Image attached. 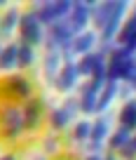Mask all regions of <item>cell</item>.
<instances>
[{"label":"cell","mask_w":136,"mask_h":160,"mask_svg":"<svg viewBox=\"0 0 136 160\" xmlns=\"http://www.w3.org/2000/svg\"><path fill=\"white\" fill-rule=\"evenodd\" d=\"M120 28H122V17H110V21L99 31V42H110L113 45V40L120 35Z\"/></svg>","instance_id":"obj_19"},{"label":"cell","mask_w":136,"mask_h":160,"mask_svg":"<svg viewBox=\"0 0 136 160\" xmlns=\"http://www.w3.org/2000/svg\"><path fill=\"white\" fill-rule=\"evenodd\" d=\"M77 80H80V73H77L75 61H68V64L61 66L54 85H56V90H59V92H73L77 87Z\"/></svg>","instance_id":"obj_7"},{"label":"cell","mask_w":136,"mask_h":160,"mask_svg":"<svg viewBox=\"0 0 136 160\" xmlns=\"http://www.w3.org/2000/svg\"><path fill=\"white\" fill-rule=\"evenodd\" d=\"M110 120L106 118V115H101V118H96L94 122H91V132H89V141H99V144H103V141H108V137H110Z\"/></svg>","instance_id":"obj_15"},{"label":"cell","mask_w":136,"mask_h":160,"mask_svg":"<svg viewBox=\"0 0 136 160\" xmlns=\"http://www.w3.org/2000/svg\"><path fill=\"white\" fill-rule=\"evenodd\" d=\"M131 134H134V132L124 130V127H117V130H113L110 137H108V148H110V153H113V151H120L122 146L129 144V141H131Z\"/></svg>","instance_id":"obj_20"},{"label":"cell","mask_w":136,"mask_h":160,"mask_svg":"<svg viewBox=\"0 0 136 160\" xmlns=\"http://www.w3.org/2000/svg\"><path fill=\"white\" fill-rule=\"evenodd\" d=\"M33 12H35L38 21H40L42 26H47V28H49L54 21H59L56 10H54V0H52V2H38V5H33Z\"/></svg>","instance_id":"obj_17"},{"label":"cell","mask_w":136,"mask_h":160,"mask_svg":"<svg viewBox=\"0 0 136 160\" xmlns=\"http://www.w3.org/2000/svg\"><path fill=\"white\" fill-rule=\"evenodd\" d=\"M103 160H117V158H115L113 153H108V155H103Z\"/></svg>","instance_id":"obj_33"},{"label":"cell","mask_w":136,"mask_h":160,"mask_svg":"<svg viewBox=\"0 0 136 160\" xmlns=\"http://www.w3.org/2000/svg\"><path fill=\"white\" fill-rule=\"evenodd\" d=\"M73 38H75V31L71 28L68 19L54 21V24L49 26V31H47V40H49L54 47H59V50H66V47L73 42Z\"/></svg>","instance_id":"obj_3"},{"label":"cell","mask_w":136,"mask_h":160,"mask_svg":"<svg viewBox=\"0 0 136 160\" xmlns=\"http://www.w3.org/2000/svg\"><path fill=\"white\" fill-rule=\"evenodd\" d=\"M120 127H124V130H129V132L136 130V97H131V99H127L124 104H122V108H120Z\"/></svg>","instance_id":"obj_14"},{"label":"cell","mask_w":136,"mask_h":160,"mask_svg":"<svg viewBox=\"0 0 136 160\" xmlns=\"http://www.w3.org/2000/svg\"><path fill=\"white\" fill-rule=\"evenodd\" d=\"M42 113H45V101L40 97H30L24 106V127L26 132H33L40 127L42 122Z\"/></svg>","instance_id":"obj_5"},{"label":"cell","mask_w":136,"mask_h":160,"mask_svg":"<svg viewBox=\"0 0 136 160\" xmlns=\"http://www.w3.org/2000/svg\"><path fill=\"white\" fill-rule=\"evenodd\" d=\"M61 66H63V61H61V52H47V54H45L42 71H45V80L49 82V85L56 82V75H59Z\"/></svg>","instance_id":"obj_11"},{"label":"cell","mask_w":136,"mask_h":160,"mask_svg":"<svg viewBox=\"0 0 136 160\" xmlns=\"http://www.w3.org/2000/svg\"><path fill=\"white\" fill-rule=\"evenodd\" d=\"M61 106H63V108L68 111V113H71L73 118H75V115L80 113V104H77V99H73V97H66V101H63Z\"/></svg>","instance_id":"obj_25"},{"label":"cell","mask_w":136,"mask_h":160,"mask_svg":"<svg viewBox=\"0 0 136 160\" xmlns=\"http://www.w3.org/2000/svg\"><path fill=\"white\" fill-rule=\"evenodd\" d=\"M131 90H134V87H131V85H127V82H124V85H122V82H120V92H117V97H122V99H131Z\"/></svg>","instance_id":"obj_27"},{"label":"cell","mask_w":136,"mask_h":160,"mask_svg":"<svg viewBox=\"0 0 136 160\" xmlns=\"http://www.w3.org/2000/svg\"><path fill=\"white\" fill-rule=\"evenodd\" d=\"M96 45H99V33L96 31H85V33L75 35L73 38V42L68 45V50L73 52V54H89V52L96 50Z\"/></svg>","instance_id":"obj_8"},{"label":"cell","mask_w":136,"mask_h":160,"mask_svg":"<svg viewBox=\"0 0 136 160\" xmlns=\"http://www.w3.org/2000/svg\"><path fill=\"white\" fill-rule=\"evenodd\" d=\"M117 92H120V82H113V80H108L106 85H103V90H101V94H99L96 113H106V111L113 106V101L117 99Z\"/></svg>","instance_id":"obj_12"},{"label":"cell","mask_w":136,"mask_h":160,"mask_svg":"<svg viewBox=\"0 0 136 160\" xmlns=\"http://www.w3.org/2000/svg\"><path fill=\"white\" fill-rule=\"evenodd\" d=\"M24 132H26L24 127H7V130H0V137H2L5 141H16Z\"/></svg>","instance_id":"obj_24"},{"label":"cell","mask_w":136,"mask_h":160,"mask_svg":"<svg viewBox=\"0 0 136 160\" xmlns=\"http://www.w3.org/2000/svg\"><path fill=\"white\" fill-rule=\"evenodd\" d=\"M0 160H16L14 153H5V155H0Z\"/></svg>","instance_id":"obj_30"},{"label":"cell","mask_w":136,"mask_h":160,"mask_svg":"<svg viewBox=\"0 0 136 160\" xmlns=\"http://www.w3.org/2000/svg\"><path fill=\"white\" fill-rule=\"evenodd\" d=\"M85 160H103V155H101V153H87Z\"/></svg>","instance_id":"obj_29"},{"label":"cell","mask_w":136,"mask_h":160,"mask_svg":"<svg viewBox=\"0 0 136 160\" xmlns=\"http://www.w3.org/2000/svg\"><path fill=\"white\" fill-rule=\"evenodd\" d=\"M7 5V2H5V0H0V7H5Z\"/></svg>","instance_id":"obj_34"},{"label":"cell","mask_w":136,"mask_h":160,"mask_svg":"<svg viewBox=\"0 0 136 160\" xmlns=\"http://www.w3.org/2000/svg\"><path fill=\"white\" fill-rule=\"evenodd\" d=\"M117 153H120V155H122V158H124V160H134V158H136V151H134V148H131V144H127V146H122V148H120V151H117Z\"/></svg>","instance_id":"obj_26"},{"label":"cell","mask_w":136,"mask_h":160,"mask_svg":"<svg viewBox=\"0 0 136 160\" xmlns=\"http://www.w3.org/2000/svg\"><path fill=\"white\" fill-rule=\"evenodd\" d=\"M59 148H61V141H59V137H56L54 132L42 139V153H45V155H54Z\"/></svg>","instance_id":"obj_23"},{"label":"cell","mask_w":136,"mask_h":160,"mask_svg":"<svg viewBox=\"0 0 136 160\" xmlns=\"http://www.w3.org/2000/svg\"><path fill=\"white\" fill-rule=\"evenodd\" d=\"M19 19H21V12L16 7H10L5 14H0V38H10L19 28Z\"/></svg>","instance_id":"obj_13"},{"label":"cell","mask_w":136,"mask_h":160,"mask_svg":"<svg viewBox=\"0 0 136 160\" xmlns=\"http://www.w3.org/2000/svg\"><path fill=\"white\" fill-rule=\"evenodd\" d=\"M129 144H131V148L136 151V134H131V141H129Z\"/></svg>","instance_id":"obj_32"},{"label":"cell","mask_w":136,"mask_h":160,"mask_svg":"<svg viewBox=\"0 0 136 160\" xmlns=\"http://www.w3.org/2000/svg\"><path fill=\"white\" fill-rule=\"evenodd\" d=\"M7 127H24V106L10 104V101L0 104V130H7Z\"/></svg>","instance_id":"obj_6"},{"label":"cell","mask_w":136,"mask_h":160,"mask_svg":"<svg viewBox=\"0 0 136 160\" xmlns=\"http://www.w3.org/2000/svg\"><path fill=\"white\" fill-rule=\"evenodd\" d=\"M91 21V10H89V2H85V0H75L71 7V14H68V24H71V28L75 31V35L85 33L87 26H89Z\"/></svg>","instance_id":"obj_4"},{"label":"cell","mask_w":136,"mask_h":160,"mask_svg":"<svg viewBox=\"0 0 136 160\" xmlns=\"http://www.w3.org/2000/svg\"><path fill=\"white\" fill-rule=\"evenodd\" d=\"M19 35H21V42L24 45H42L47 40V33H45V26L38 21L35 12H21V19H19Z\"/></svg>","instance_id":"obj_2"},{"label":"cell","mask_w":136,"mask_h":160,"mask_svg":"<svg viewBox=\"0 0 136 160\" xmlns=\"http://www.w3.org/2000/svg\"><path fill=\"white\" fill-rule=\"evenodd\" d=\"M131 87H134V92H136V82H134V85H131Z\"/></svg>","instance_id":"obj_35"},{"label":"cell","mask_w":136,"mask_h":160,"mask_svg":"<svg viewBox=\"0 0 136 160\" xmlns=\"http://www.w3.org/2000/svg\"><path fill=\"white\" fill-rule=\"evenodd\" d=\"M16 57H19V45H16V42L2 45V52H0V71L16 68Z\"/></svg>","instance_id":"obj_18"},{"label":"cell","mask_w":136,"mask_h":160,"mask_svg":"<svg viewBox=\"0 0 136 160\" xmlns=\"http://www.w3.org/2000/svg\"><path fill=\"white\" fill-rule=\"evenodd\" d=\"M103 151V144H99V141H89L87 144V153H101Z\"/></svg>","instance_id":"obj_28"},{"label":"cell","mask_w":136,"mask_h":160,"mask_svg":"<svg viewBox=\"0 0 136 160\" xmlns=\"http://www.w3.org/2000/svg\"><path fill=\"white\" fill-rule=\"evenodd\" d=\"M75 122V118H73L68 111L63 108V106H56V108H52L49 111V127H52V132H63V130H68V127Z\"/></svg>","instance_id":"obj_10"},{"label":"cell","mask_w":136,"mask_h":160,"mask_svg":"<svg viewBox=\"0 0 136 160\" xmlns=\"http://www.w3.org/2000/svg\"><path fill=\"white\" fill-rule=\"evenodd\" d=\"M0 52H2V45H0Z\"/></svg>","instance_id":"obj_36"},{"label":"cell","mask_w":136,"mask_h":160,"mask_svg":"<svg viewBox=\"0 0 136 160\" xmlns=\"http://www.w3.org/2000/svg\"><path fill=\"white\" fill-rule=\"evenodd\" d=\"M106 59H108V54H103L101 50H94V52H89V54H82L80 59L75 61L77 73H80V75H85V78H91L94 68L101 64V61H106Z\"/></svg>","instance_id":"obj_9"},{"label":"cell","mask_w":136,"mask_h":160,"mask_svg":"<svg viewBox=\"0 0 136 160\" xmlns=\"http://www.w3.org/2000/svg\"><path fill=\"white\" fill-rule=\"evenodd\" d=\"M89 132H91L89 120H77L71 130V139L73 141H89Z\"/></svg>","instance_id":"obj_22"},{"label":"cell","mask_w":136,"mask_h":160,"mask_svg":"<svg viewBox=\"0 0 136 160\" xmlns=\"http://www.w3.org/2000/svg\"><path fill=\"white\" fill-rule=\"evenodd\" d=\"M30 160H47V155H45V153H35Z\"/></svg>","instance_id":"obj_31"},{"label":"cell","mask_w":136,"mask_h":160,"mask_svg":"<svg viewBox=\"0 0 136 160\" xmlns=\"http://www.w3.org/2000/svg\"><path fill=\"white\" fill-rule=\"evenodd\" d=\"M0 97L7 99L10 104H19V101H28L33 97V85L26 75H7L0 80Z\"/></svg>","instance_id":"obj_1"},{"label":"cell","mask_w":136,"mask_h":160,"mask_svg":"<svg viewBox=\"0 0 136 160\" xmlns=\"http://www.w3.org/2000/svg\"><path fill=\"white\" fill-rule=\"evenodd\" d=\"M35 64V47L19 42V57H16V68H30Z\"/></svg>","instance_id":"obj_21"},{"label":"cell","mask_w":136,"mask_h":160,"mask_svg":"<svg viewBox=\"0 0 136 160\" xmlns=\"http://www.w3.org/2000/svg\"><path fill=\"white\" fill-rule=\"evenodd\" d=\"M77 104H80V113L94 115L96 113V104H99V92H94L89 85H85V87H82V92H80Z\"/></svg>","instance_id":"obj_16"}]
</instances>
